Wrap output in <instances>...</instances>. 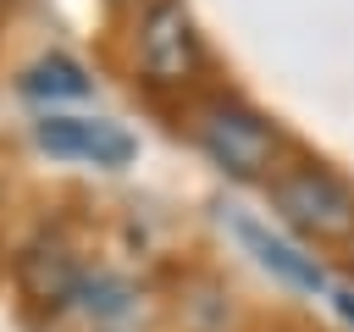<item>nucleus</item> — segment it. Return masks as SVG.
Returning <instances> with one entry per match:
<instances>
[{
  "label": "nucleus",
  "instance_id": "obj_4",
  "mask_svg": "<svg viewBox=\"0 0 354 332\" xmlns=\"http://www.w3.org/2000/svg\"><path fill=\"white\" fill-rule=\"evenodd\" d=\"M11 277H17V293L28 299V310H39V315H61V310L77 304L88 266L77 260V249H72L61 232L44 227V232H33V238L17 249Z\"/></svg>",
  "mask_w": 354,
  "mask_h": 332
},
{
  "label": "nucleus",
  "instance_id": "obj_10",
  "mask_svg": "<svg viewBox=\"0 0 354 332\" xmlns=\"http://www.w3.org/2000/svg\"><path fill=\"white\" fill-rule=\"evenodd\" d=\"M11 6H17V0H0V17H6V11H11Z\"/></svg>",
  "mask_w": 354,
  "mask_h": 332
},
{
  "label": "nucleus",
  "instance_id": "obj_11",
  "mask_svg": "<svg viewBox=\"0 0 354 332\" xmlns=\"http://www.w3.org/2000/svg\"><path fill=\"white\" fill-rule=\"evenodd\" d=\"M0 249H6V243H0Z\"/></svg>",
  "mask_w": 354,
  "mask_h": 332
},
{
  "label": "nucleus",
  "instance_id": "obj_5",
  "mask_svg": "<svg viewBox=\"0 0 354 332\" xmlns=\"http://www.w3.org/2000/svg\"><path fill=\"white\" fill-rule=\"evenodd\" d=\"M33 144L55 160H77V166H100V172H122L138 155V138L122 122L105 116H66V111H44L33 122Z\"/></svg>",
  "mask_w": 354,
  "mask_h": 332
},
{
  "label": "nucleus",
  "instance_id": "obj_3",
  "mask_svg": "<svg viewBox=\"0 0 354 332\" xmlns=\"http://www.w3.org/2000/svg\"><path fill=\"white\" fill-rule=\"evenodd\" d=\"M266 199L293 232H304L315 243H348L354 238V183L326 160L288 155L266 177Z\"/></svg>",
  "mask_w": 354,
  "mask_h": 332
},
{
  "label": "nucleus",
  "instance_id": "obj_1",
  "mask_svg": "<svg viewBox=\"0 0 354 332\" xmlns=\"http://www.w3.org/2000/svg\"><path fill=\"white\" fill-rule=\"evenodd\" d=\"M183 127L238 183H266L293 155V138L277 127V116H266L260 105L227 89H199L194 100H183Z\"/></svg>",
  "mask_w": 354,
  "mask_h": 332
},
{
  "label": "nucleus",
  "instance_id": "obj_7",
  "mask_svg": "<svg viewBox=\"0 0 354 332\" xmlns=\"http://www.w3.org/2000/svg\"><path fill=\"white\" fill-rule=\"evenodd\" d=\"M17 89H22L28 100L61 105V100H83V94H94V77H88V66H83L77 55H66V50H44V55H33V61L17 72Z\"/></svg>",
  "mask_w": 354,
  "mask_h": 332
},
{
  "label": "nucleus",
  "instance_id": "obj_8",
  "mask_svg": "<svg viewBox=\"0 0 354 332\" xmlns=\"http://www.w3.org/2000/svg\"><path fill=\"white\" fill-rule=\"evenodd\" d=\"M105 6H116V11H138L144 0H105Z\"/></svg>",
  "mask_w": 354,
  "mask_h": 332
},
{
  "label": "nucleus",
  "instance_id": "obj_6",
  "mask_svg": "<svg viewBox=\"0 0 354 332\" xmlns=\"http://www.w3.org/2000/svg\"><path fill=\"white\" fill-rule=\"evenodd\" d=\"M221 227H227L271 277H282L288 288H299V293H332V277L321 271V260L304 255L299 243H288L282 232H271L266 221H254V216H243L238 205H227V210H221Z\"/></svg>",
  "mask_w": 354,
  "mask_h": 332
},
{
  "label": "nucleus",
  "instance_id": "obj_9",
  "mask_svg": "<svg viewBox=\"0 0 354 332\" xmlns=\"http://www.w3.org/2000/svg\"><path fill=\"white\" fill-rule=\"evenodd\" d=\"M343 255H348V266H354V238H348V243H343Z\"/></svg>",
  "mask_w": 354,
  "mask_h": 332
},
{
  "label": "nucleus",
  "instance_id": "obj_2",
  "mask_svg": "<svg viewBox=\"0 0 354 332\" xmlns=\"http://www.w3.org/2000/svg\"><path fill=\"white\" fill-rule=\"evenodd\" d=\"M205 72H210V50L188 0H144L133 11V77L149 94L194 100L205 89Z\"/></svg>",
  "mask_w": 354,
  "mask_h": 332
}]
</instances>
